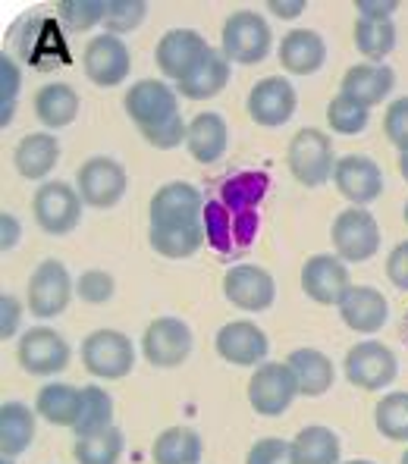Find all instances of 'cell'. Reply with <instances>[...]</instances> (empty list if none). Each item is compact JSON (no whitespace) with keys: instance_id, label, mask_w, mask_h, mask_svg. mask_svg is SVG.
Masks as SVG:
<instances>
[{"instance_id":"obj_1","label":"cell","mask_w":408,"mask_h":464,"mask_svg":"<svg viewBox=\"0 0 408 464\" xmlns=\"http://www.w3.org/2000/svg\"><path fill=\"white\" fill-rule=\"evenodd\" d=\"M270 188V176L248 169L220 182L217 195L204 204V236L220 257L242 255L261 227V201Z\"/></svg>"},{"instance_id":"obj_2","label":"cell","mask_w":408,"mask_h":464,"mask_svg":"<svg viewBox=\"0 0 408 464\" xmlns=\"http://www.w3.org/2000/svg\"><path fill=\"white\" fill-rule=\"evenodd\" d=\"M274 29L257 10H236L227 16L220 32V51L229 57V63L255 66L270 53Z\"/></svg>"},{"instance_id":"obj_3","label":"cell","mask_w":408,"mask_h":464,"mask_svg":"<svg viewBox=\"0 0 408 464\" xmlns=\"http://www.w3.org/2000/svg\"><path fill=\"white\" fill-rule=\"evenodd\" d=\"M286 163H289V173L302 186H324L326 179H333V169H336V154H333L330 135L321 132V129H298L289 141Z\"/></svg>"},{"instance_id":"obj_4","label":"cell","mask_w":408,"mask_h":464,"mask_svg":"<svg viewBox=\"0 0 408 464\" xmlns=\"http://www.w3.org/2000/svg\"><path fill=\"white\" fill-rule=\"evenodd\" d=\"M330 242L343 264H364L380 251V227L367 208H345L333 220Z\"/></svg>"},{"instance_id":"obj_5","label":"cell","mask_w":408,"mask_h":464,"mask_svg":"<svg viewBox=\"0 0 408 464\" xmlns=\"http://www.w3.org/2000/svg\"><path fill=\"white\" fill-rule=\"evenodd\" d=\"M82 364L92 377L101 380H122L135 367V345L120 330H94L82 339Z\"/></svg>"},{"instance_id":"obj_6","label":"cell","mask_w":408,"mask_h":464,"mask_svg":"<svg viewBox=\"0 0 408 464\" xmlns=\"http://www.w3.org/2000/svg\"><path fill=\"white\" fill-rule=\"evenodd\" d=\"M343 373L352 386L364 389V392H380L396 380L399 361L390 345L377 343V339H364V343L352 345L343 358Z\"/></svg>"},{"instance_id":"obj_7","label":"cell","mask_w":408,"mask_h":464,"mask_svg":"<svg viewBox=\"0 0 408 464\" xmlns=\"http://www.w3.org/2000/svg\"><path fill=\"white\" fill-rule=\"evenodd\" d=\"M298 386L286 361H264L248 380V401L261 418H280L296 401Z\"/></svg>"},{"instance_id":"obj_8","label":"cell","mask_w":408,"mask_h":464,"mask_svg":"<svg viewBox=\"0 0 408 464\" xmlns=\"http://www.w3.org/2000/svg\"><path fill=\"white\" fill-rule=\"evenodd\" d=\"M195 348L192 330H189L186 320L180 317H158L148 324L145 336H141V354L151 367L170 371V367H180L189 361Z\"/></svg>"},{"instance_id":"obj_9","label":"cell","mask_w":408,"mask_h":464,"mask_svg":"<svg viewBox=\"0 0 408 464\" xmlns=\"http://www.w3.org/2000/svg\"><path fill=\"white\" fill-rule=\"evenodd\" d=\"M16 358L19 367L25 373H32V377H57V373L66 371L73 352L70 343L57 330H51V326H32L19 339Z\"/></svg>"},{"instance_id":"obj_10","label":"cell","mask_w":408,"mask_h":464,"mask_svg":"<svg viewBox=\"0 0 408 464\" xmlns=\"http://www.w3.org/2000/svg\"><path fill=\"white\" fill-rule=\"evenodd\" d=\"M122 107H126L129 120L139 126V132H145V129L180 116V92L170 88L163 79H141L126 92Z\"/></svg>"},{"instance_id":"obj_11","label":"cell","mask_w":408,"mask_h":464,"mask_svg":"<svg viewBox=\"0 0 408 464\" xmlns=\"http://www.w3.org/2000/svg\"><path fill=\"white\" fill-rule=\"evenodd\" d=\"M76 192L88 208H113L126 195V169L113 157H88L76 173Z\"/></svg>"},{"instance_id":"obj_12","label":"cell","mask_w":408,"mask_h":464,"mask_svg":"<svg viewBox=\"0 0 408 464\" xmlns=\"http://www.w3.org/2000/svg\"><path fill=\"white\" fill-rule=\"evenodd\" d=\"M208 53H210V44L204 41L201 32L170 29L167 35L158 41V47H154V63H158V70L163 76L180 85L182 79H189L199 70Z\"/></svg>"},{"instance_id":"obj_13","label":"cell","mask_w":408,"mask_h":464,"mask_svg":"<svg viewBox=\"0 0 408 464\" xmlns=\"http://www.w3.org/2000/svg\"><path fill=\"white\" fill-rule=\"evenodd\" d=\"M73 276L66 270L63 261H41L35 273L29 279V311L35 314L38 320H51V317H60L66 311L73 298Z\"/></svg>"},{"instance_id":"obj_14","label":"cell","mask_w":408,"mask_h":464,"mask_svg":"<svg viewBox=\"0 0 408 464\" xmlns=\"http://www.w3.org/2000/svg\"><path fill=\"white\" fill-rule=\"evenodd\" d=\"M82 198L66 182H44L32 198V214L47 236H66L82 220Z\"/></svg>"},{"instance_id":"obj_15","label":"cell","mask_w":408,"mask_h":464,"mask_svg":"<svg viewBox=\"0 0 408 464\" xmlns=\"http://www.w3.org/2000/svg\"><path fill=\"white\" fill-rule=\"evenodd\" d=\"M245 107H248V116L257 126L277 129V126H286V122L296 116L298 94L286 76H267L251 85Z\"/></svg>"},{"instance_id":"obj_16","label":"cell","mask_w":408,"mask_h":464,"mask_svg":"<svg viewBox=\"0 0 408 464\" xmlns=\"http://www.w3.org/2000/svg\"><path fill=\"white\" fill-rule=\"evenodd\" d=\"M204 195L192 182H167L151 198V227H189V223H204Z\"/></svg>"},{"instance_id":"obj_17","label":"cell","mask_w":408,"mask_h":464,"mask_svg":"<svg viewBox=\"0 0 408 464\" xmlns=\"http://www.w3.org/2000/svg\"><path fill=\"white\" fill-rule=\"evenodd\" d=\"M223 295L239 311H267L277 298V283L257 264H233L223 276Z\"/></svg>"},{"instance_id":"obj_18","label":"cell","mask_w":408,"mask_h":464,"mask_svg":"<svg viewBox=\"0 0 408 464\" xmlns=\"http://www.w3.org/2000/svg\"><path fill=\"white\" fill-rule=\"evenodd\" d=\"M333 186L345 201H352V208H367L384 192V169L364 154H345L336 160Z\"/></svg>"},{"instance_id":"obj_19","label":"cell","mask_w":408,"mask_h":464,"mask_svg":"<svg viewBox=\"0 0 408 464\" xmlns=\"http://www.w3.org/2000/svg\"><path fill=\"white\" fill-rule=\"evenodd\" d=\"M214 345H217V354L236 367H261L270 352L267 333L257 324H251V320L223 324L220 330H217Z\"/></svg>"},{"instance_id":"obj_20","label":"cell","mask_w":408,"mask_h":464,"mask_svg":"<svg viewBox=\"0 0 408 464\" xmlns=\"http://www.w3.org/2000/svg\"><path fill=\"white\" fill-rule=\"evenodd\" d=\"M129 70H132V57L129 47L122 44L120 35H94L85 47V76L98 88H113L120 82H126Z\"/></svg>"},{"instance_id":"obj_21","label":"cell","mask_w":408,"mask_h":464,"mask_svg":"<svg viewBox=\"0 0 408 464\" xmlns=\"http://www.w3.org/2000/svg\"><path fill=\"white\" fill-rule=\"evenodd\" d=\"M352 289L345 264L336 255H315L302 264V292L317 304H336Z\"/></svg>"},{"instance_id":"obj_22","label":"cell","mask_w":408,"mask_h":464,"mask_svg":"<svg viewBox=\"0 0 408 464\" xmlns=\"http://www.w3.org/2000/svg\"><path fill=\"white\" fill-rule=\"evenodd\" d=\"M339 317L352 333L371 336V333H380L386 326L390 304H386L384 292L374 289V285H352L343 302H339Z\"/></svg>"},{"instance_id":"obj_23","label":"cell","mask_w":408,"mask_h":464,"mask_svg":"<svg viewBox=\"0 0 408 464\" xmlns=\"http://www.w3.org/2000/svg\"><path fill=\"white\" fill-rule=\"evenodd\" d=\"M280 66L289 76H311L324 66L326 60V44L317 32L311 29H292L286 32L280 47H277Z\"/></svg>"},{"instance_id":"obj_24","label":"cell","mask_w":408,"mask_h":464,"mask_svg":"<svg viewBox=\"0 0 408 464\" xmlns=\"http://www.w3.org/2000/svg\"><path fill=\"white\" fill-rule=\"evenodd\" d=\"M393 85H396V72L384 63H358L352 70H345L343 76V88L339 92L349 94L352 101L364 104L367 111L377 104H384L390 98Z\"/></svg>"},{"instance_id":"obj_25","label":"cell","mask_w":408,"mask_h":464,"mask_svg":"<svg viewBox=\"0 0 408 464\" xmlns=\"http://www.w3.org/2000/svg\"><path fill=\"white\" fill-rule=\"evenodd\" d=\"M286 367H289L292 377H296L298 395H308V399L324 395L326 389L333 386V380H336L333 361L326 358L324 352H317V348H296V352H289Z\"/></svg>"},{"instance_id":"obj_26","label":"cell","mask_w":408,"mask_h":464,"mask_svg":"<svg viewBox=\"0 0 408 464\" xmlns=\"http://www.w3.org/2000/svg\"><path fill=\"white\" fill-rule=\"evenodd\" d=\"M227 145H229V129L220 113L204 111L189 120L186 148L199 163H217L223 154H227Z\"/></svg>"},{"instance_id":"obj_27","label":"cell","mask_w":408,"mask_h":464,"mask_svg":"<svg viewBox=\"0 0 408 464\" xmlns=\"http://www.w3.org/2000/svg\"><path fill=\"white\" fill-rule=\"evenodd\" d=\"M35 408H29L25 401L6 399L0 405V452L4 459H16L35 440Z\"/></svg>"},{"instance_id":"obj_28","label":"cell","mask_w":408,"mask_h":464,"mask_svg":"<svg viewBox=\"0 0 408 464\" xmlns=\"http://www.w3.org/2000/svg\"><path fill=\"white\" fill-rule=\"evenodd\" d=\"M60 160V141L51 132H29L16 145L13 163H16L23 179H44Z\"/></svg>"},{"instance_id":"obj_29","label":"cell","mask_w":408,"mask_h":464,"mask_svg":"<svg viewBox=\"0 0 408 464\" xmlns=\"http://www.w3.org/2000/svg\"><path fill=\"white\" fill-rule=\"evenodd\" d=\"M229 76H233V63H229V57L220 51V47H217V51L210 47V53L204 57V63L189 79H182L180 85H176V92L189 101H208L227 88Z\"/></svg>"},{"instance_id":"obj_30","label":"cell","mask_w":408,"mask_h":464,"mask_svg":"<svg viewBox=\"0 0 408 464\" xmlns=\"http://www.w3.org/2000/svg\"><path fill=\"white\" fill-rule=\"evenodd\" d=\"M35 116L47 129H66L79 116V94L66 82H47L35 94Z\"/></svg>"},{"instance_id":"obj_31","label":"cell","mask_w":408,"mask_h":464,"mask_svg":"<svg viewBox=\"0 0 408 464\" xmlns=\"http://www.w3.org/2000/svg\"><path fill=\"white\" fill-rule=\"evenodd\" d=\"M339 436L324 424L302 427L292 436V461L296 464H343Z\"/></svg>"},{"instance_id":"obj_32","label":"cell","mask_w":408,"mask_h":464,"mask_svg":"<svg viewBox=\"0 0 408 464\" xmlns=\"http://www.w3.org/2000/svg\"><path fill=\"white\" fill-rule=\"evenodd\" d=\"M35 411L53 427H76L82 411V389L73 383H47L35 399Z\"/></svg>"},{"instance_id":"obj_33","label":"cell","mask_w":408,"mask_h":464,"mask_svg":"<svg viewBox=\"0 0 408 464\" xmlns=\"http://www.w3.org/2000/svg\"><path fill=\"white\" fill-rule=\"evenodd\" d=\"M148 238H151V248L158 251L160 257H170V261H186V257L199 255L201 245L208 242L204 223H189V227H151L148 229Z\"/></svg>"},{"instance_id":"obj_34","label":"cell","mask_w":408,"mask_h":464,"mask_svg":"<svg viewBox=\"0 0 408 464\" xmlns=\"http://www.w3.org/2000/svg\"><path fill=\"white\" fill-rule=\"evenodd\" d=\"M204 455L201 436L192 427H170L154 440V464H199Z\"/></svg>"},{"instance_id":"obj_35","label":"cell","mask_w":408,"mask_h":464,"mask_svg":"<svg viewBox=\"0 0 408 464\" xmlns=\"http://www.w3.org/2000/svg\"><path fill=\"white\" fill-rule=\"evenodd\" d=\"M113 427V399L104 386L92 383L82 389V411H79V420L73 427L76 440H85V436H98L104 430Z\"/></svg>"},{"instance_id":"obj_36","label":"cell","mask_w":408,"mask_h":464,"mask_svg":"<svg viewBox=\"0 0 408 464\" xmlns=\"http://www.w3.org/2000/svg\"><path fill=\"white\" fill-rule=\"evenodd\" d=\"M355 47L362 51L367 63H380L390 57V51L396 47V25L393 19L380 23V19H362L355 23Z\"/></svg>"},{"instance_id":"obj_37","label":"cell","mask_w":408,"mask_h":464,"mask_svg":"<svg viewBox=\"0 0 408 464\" xmlns=\"http://www.w3.org/2000/svg\"><path fill=\"white\" fill-rule=\"evenodd\" d=\"M76 464H120L122 459V430L113 424L98 436H85L73 446Z\"/></svg>"},{"instance_id":"obj_38","label":"cell","mask_w":408,"mask_h":464,"mask_svg":"<svg viewBox=\"0 0 408 464\" xmlns=\"http://www.w3.org/2000/svg\"><path fill=\"white\" fill-rule=\"evenodd\" d=\"M374 424L390 442H408V392H386L374 408Z\"/></svg>"},{"instance_id":"obj_39","label":"cell","mask_w":408,"mask_h":464,"mask_svg":"<svg viewBox=\"0 0 408 464\" xmlns=\"http://www.w3.org/2000/svg\"><path fill=\"white\" fill-rule=\"evenodd\" d=\"M107 4L111 0H60L57 16L63 19V25L70 32H88L94 25H104Z\"/></svg>"},{"instance_id":"obj_40","label":"cell","mask_w":408,"mask_h":464,"mask_svg":"<svg viewBox=\"0 0 408 464\" xmlns=\"http://www.w3.org/2000/svg\"><path fill=\"white\" fill-rule=\"evenodd\" d=\"M367 107L358 104V101H352L349 94L339 92L336 98L330 101V107H326V122H330L333 132L339 135H358L364 132L367 126Z\"/></svg>"},{"instance_id":"obj_41","label":"cell","mask_w":408,"mask_h":464,"mask_svg":"<svg viewBox=\"0 0 408 464\" xmlns=\"http://www.w3.org/2000/svg\"><path fill=\"white\" fill-rule=\"evenodd\" d=\"M145 16H148L145 0H111V4H107L104 29L111 32V35H126V32L139 29Z\"/></svg>"},{"instance_id":"obj_42","label":"cell","mask_w":408,"mask_h":464,"mask_svg":"<svg viewBox=\"0 0 408 464\" xmlns=\"http://www.w3.org/2000/svg\"><path fill=\"white\" fill-rule=\"evenodd\" d=\"M19 88H23V72L10 53H0V126H10L13 111H16Z\"/></svg>"},{"instance_id":"obj_43","label":"cell","mask_w":408,"mask_h":464,"mask_svg":"<svg viewBox=\"0 0 408 464\" xmlns=\"http://www.w3.org/2000/svg\"><path fill=\"white\" fill-rule=\"evenodd\" d=\"M113 292H117V283H113V276L107 270H85L76 279V295L88 304L111 302Z\"/></svg>"},{"instance_id":"obj_44","label":"cell","mask_w":408,"mask_h":464,"mask_svg":"<svg viewBox=\"0 0 408 464\" xmlns=\"http://www.w3.org/2000/svg\"><path fill=\"white\" fill-rule=\"evenodd\" d=\"M141 135H145L148 145L160 148V151H170V148L186 145V139H189V122L182 120V113H180V116H173V120L160 122V126L145 129Z\"/></svg>"},{"instance_id":"obj_45","label":"cell","mask_w":408,"mask_h":464,"mask_svg":"<svg viewBox=\"0 0 408 464\" xmlns=\"http://www.w3.org/2000/svg\"><path fill=\"white\" fill-rule=\"evenodd\" d=\"M245 464H296L292 461V442L277 440V436H264L245 455Z\"/></svg>"},{"instance_id":"obj_46","label":"cell","mask_w":408,"mask_h":464,"mask_svg":"<svg viewBox=\"0 0 408 464\" xmlns=\"http://www.w3.org/2000/svg\"><path fill=\"white\" fill-rule=\"evenodd\" d=\"M384 132H386V139L399 148V151L408 148V98H399V101H393V104L386 107Z\"/></svg>"},{"instance_id":"obj_47","label":"cell","mask_w":408,"mask_h":464,"mask_svg":"<svg viewBox=\"0 0 408 464\" xmlns=\"http://www.w3.org/2000/svg\"><path fill=\"white\" fill-rule=\"evenodd\" d=\"M23 326V304L16 302V295L4 292L0 295V339H13Z\"/></svg>"},{"instance_id":"obj_48","label":"cell","mask_w":408,"mask_h":464,"mask_svg":"<svg viewBox=\"0 0 408 464\" xmlns=\"http://www.w3.org/2000/svg\"><path fill=\"white\" fill-rule=\"evenodd\" d=\"M386 276L396 289L408 292V242H399L386 257Z\"/></svg>"},{"instance_id":"obj_49","label":"cell","mask_w":408,"mask_h":464,"mask_svg":"<svg viewBox=\"0 0 408 464\" xmlns=\"http://www.w3.org/2000/svg\"><path fill=\"white\" fill-rule=\"evenodd\" d=\"M355 10L362 19H393V13L399 10V0H355Z\"/></svg>"},{"instance_id":"obj_50","label":"cell","mask_w":408,"mask_h":464,"mask_svg":"<svg viewBox=\"0 0 408 464\" xmlns=\"http://www.w3.org/2000/svg\"><path fill=\"white\" fill-rule=\"evenodd\" d=\"M305 10H308L305 0H267V13L277 19H298Z\"/></svg>"},{"instance_id":"obj_51","label":"cell","mask_w":408,"mask_h":464,"mask_svg":"<svg viewBox=\"0 0 408 464\" xmlns=\"http://www.w3.org/2000/svg\"><path fill=\"white\" fill-rule=\"evenodd\" d=\"M0 227H4V238H0V248L13 251V245H16L19 236H23V227H19V220H16V217H10V214L0 217Z\"/></svg>"},{"instance_id":"obj_52","label":"cell","mask_w":408,"mask_h":464,"mask_svg":"<svg viewBox=\"0 0 408 464\" xmlns=\"http://www.w3.org/2000/svg\"><path fill=\"white\" fill-rule=\"evenodd\" d=\"M399 169H403V179L408 182V148L399 151Z\"/></svg>"},{"instance_id":"obj_53","label":"cell","mask_w":408,"mask_h":464,"mask_svg":"<svg viewBox=\"0 0 408 464\" xmlns=\"http://www.w3.org/2000/svg\"><path fill=\"white\" fill-rule=\"evenodd\" d=\"M343 464H374V461H367V459H352V461H343Z\"/></svg>"},{"instance_id":"obj_54","label":"cell","mask_w":408,"mask_h":464,"mask_svg":"<svg viewBox=\"0 0 408 464\" xmlns=\"http://www.w3.org/2000/svg\"><path fill=\"white\" fill-rule=\"evenodd\" d=\"M399 464H408V449H405V452H403V461H399Z\"/></svg>"},{"instance_id":"obj_55","label":"cell","mask_w":408,"mask_h":464,"mask_svg":"<svg viewBox=\"0 0 408 464\" xmlns=\"http://www.w3.org/2000/svg\"><path fill=\"white\" fill-rule=\"evenodd\" d=\"M0 464H13V459H4V461H0Z\"/></svg>"},{"instance_id":"obj_56","label":"cell","mask_w":408,"mask_h":464,"mask_svg":"<svg viewBox=\"0 0 408 464\" xmlns=\"http://www.w3.org/2000/svg\"><path fill=\"white\" fill-rule=\"evenodd\" d=\"M405 223H408V201H405Z\"/></svg>"}]
</instances>
